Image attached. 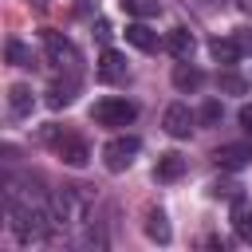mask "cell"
I'll return each mask as SVG.
<instances>
[{
	"mask_svg": "<svg viewBox=\"0 0 252 252\" xmlns=\"http://www.w3.org/2000/svg\"><path fill=\"white\" fill-rule=\"evenodd\" d=\"M138 150H142V138L122 134V138H110V142L102 146V161H106V169H110V173H122V169H130V165H134Z\"/></svg>",
	"mask_w": 252,
	"mask_h": 252,
	"instance_id": "6da1fadb",
	"label": "cell"
},
{
	"mask_svg": "<svg viewBox=\"0 0 252 252\" xmlns=\"http://www.w3.org/2000/svg\"><path fill=\"white\" fill-rule=\"evenodd\" d=\"M91 118H94L98 126H130V122L138 118V106L126 102V98H98V102L91 106Z\"/></svg>",
	"mask_w": 252,
	"mask_h": 252,
	"instance_id": "7a4b0ae2",
	"label": "cell"
},
{
	"mask_svg": "<svg viewBox=\"0 0 252 252\" xmlns=\"http://www.w3.org/2000/svg\"><path fill=\"white\" fill-rule=\"evenodd\" d=\"M55 154H59L67 165H75V169H83V165L91 161V146H87V138H79V134H59V138H55Z\"/></svg>",
	"mask_w": 252,
	"mask_h": 252,
	"instance_id": "3957f363",
	"label": "cell"
},
{
	"mask_svg": "<svg viewBox=\"0 0 252 252\" xmlns=\"http://www.w3.org/2000/svg\"><path fill=\"white\" fill-rule=\"evenodd\" d=\"M43 47H47V59L55 63V67H67V71H75V63H79V51L59 35V32H43Z\"/></svg>",
	"mask_w": 252,
	"mask_h": 252,
	"instance_id": "277c9868",
	"label": "cell"
},
{
	"mask_svg": "<svg viewBox=\"0 0 252 252\" xmlns=\"http://www.w3.org/2000/svg\"><path fill=\"white\" fill-rule=\"evenodd\" d=\"M193 122H197V114H193L185 102H173V106H165V118H161V126H165V134H169V138H189Z\"/></svg>",
	"mask_w": 252,
	"mask_h": 252,
	"instance_id": "5b68a950",
	"label": "cell"
},
{
	"mask_svg": "<svg viewBox=\"0 0 252 252\" xmlns=\"http://www.w3.org/2000/svg\"><path fill=\"white\" fill-rule=\"evenodd\" d=\"M213 161L220 169H244V165H252V146L248 142H224V146H217Z\"/></svg>",
	"mask_w": 252,
	"mask_h": 252,
	"instance_id": "8992f818",
	"label": "cell"
},
{
	"mask_svg": "<svg viewBox=\"0 0 252 252\" xmlns=\"http://www.w3.org/2000/svg\"><path fill=\"white\" fill-rule=\"evenodd\" d=\"M232 232L240 244H252V205L244 193H232Z\"/></svg>",
	"mask_w": 252,
	"mask_h": 252,
	"instance_id": "52a82bcc",
	"label": "cell"
},
{
	"mask_svg": "<svg viewBox=\"0 0 252 252\" xmlns=\"http://www.w3.org/2000/svg\"><path fill=\"white\" fill-rule=\"evenodd\" d=\"M98 79H106V83H122V79H130L126 55H122V51H114V47H106V51H102V59H98Z\"/></svg>",
	"mask_w": 252,
	"mask_h": 252,
	"instance_id": "ba28073f",
	"label": "cell"
},
{
	"mask_svg": "<svg viewBox=\"0 0 252 252\" xmlns=\"http://www.w3.org/2000/svg\"><path fill=\"white\" fill-rule=\"evenodd\" d=\"M75 91H79V79H75V75H67V79H55V83L47 87V106H51V110H63V106H71V102H75Z\"/></svg>",
	"mask_w": 252,
	"mask_h": 252,
	"instance_id": "9c48e42d",
	"label": "cell"
},
{
	"mask_svg": "<svg viewBox=\"0 0 252 252\" xmlns=\"http://www.w3.org/2000/svg\"><path fill=\"white\" fill-rule=\"evenodd\" d=\"M126 43H134L138 51H158V32H150L142 20L138 24H126Z\"/></svg>",
	"mask_w": 252,
	"mask_h": 252,
	"instance_id": "30bf717a",
	"label": "cell"
},
{
	"mask_svg": "<svg viewBox=\"0 0 252 252\" xmlns=\"http://www.w3.org/2000/svg\"><path fill=\"white\" fill-rule=\"evenodd\" d=\"M165 47H169V55H173V59H189V55H193V47H197V39H193V32L173 28V32H169V39H165Z\"/></svg>",
	"mask_w": 252,
	"mask_h": 252,
	"instance_id": "8fae6325",
	"label": "cell"
},
{
	"mask_svg": "<svg viewBox=\"0 0 252 252\" xmlns=\"http://www.w3.org/2000/svg\"><path fill=\"white\" fill-rule=\"evenodd\" d=\"M32 106H35L32 87H12V91H8V114H12V118H28Z\"/></svg>",
	"mask_w": 252,
	"mask_h": 252,
	"instance_id": "7c38bea8",
	"label": "cell"
},
{
	"mask_svg": "<svg viewBox=\"0 0 252 252\" xmlns=\"http://www.w3.org/2000/svg\"><path fill=\"white\" fill-rule=\"evenodd\" d=\"M181 173H185V158L181 154H161L158 165H154V177L158 181H177Z\"/></svg>",
	"mask_w": 252,
	"mask_h": 252,
	"instance_id": "4fadbf2b",
	"label": "cell"
},
{
	"mask_svg": "<svg viewBox=\"0 0 252 252\" xmlns=\"http://www.w3.org/2000/svg\"><path fill=\"white\" fill-rule=\"evenodd\" d=\"M201 79H205V75H201L197 67H189V59H177V67H173V87H177V91H197Z\"/></svg>",
	"mask_w": 252,
	"mask_h": 252,
	"instance_id": "5bb4252c",
	"label": "cell"
},
{
	"mask_svg": "<svg viewBox=\"0 0 252 252\" xmlns=\"http://www.w3.org/2000/svg\"><path fill=\"white\" fill-rule=\"evenodd\" d=\"M209 51H213V59H217V63H236L244 47H240V39H220V35H217V39L209 43Z\"/></svg>",
	"mask_w": 252,
	"mask_h": 252,
	"instance_id": "9a60e30c",
	"label": "cell"
},
{
	"mask_svg": "<svg viewBox=\"0 0 252 252\" xmlns=\"http://www.w3.org/2000/svg\"><path fill=\"white\" fill-rule=\"evenodd\" d=\"M146 236H150V240H158V244H169V236H173V232H169V220H165V213H161V209H154V213L146 217Z\"/></svg>",
	"mask_w": 252,
	"mask_h": 252,
	"instance_id": "2e32d148",
	"label": "cell"
},
{
	"mask_svg": "<svg viewBox=\"0 0 252 252\" xmlns=\"http://www.w3.org/2000/svg\"><path fill=\"white\" fill-rule=\"evenodd\" d=\"M122 8H126L130 16H138V20H150V16H158V12H161V4H158V0H122Z\"/></svg>",
	"mask_w": 252,
	"mask_h": 252,
	"instance_id": "e0dca14e",
	"label": "cell"
},
{
	"mask_svg": "<svg viewBox=\"0 0 252 252\" xmlns=\"http://www.w3.org/2000/svg\"><path fill=\"white\" fill-rule=\"evenodd\" d=\"M4 55H8V63H12V67H32V51H28L20 39H8Z\"/></svg>",
	"mask_w": 252,
	"mask_h": 252,
	"instance_id": "ac0fdd59",
	"label": "cell"
},
{
	"mask_svg": "<svg viewBox=\"0 0 252 252\" xmlns=\"http://www.w3.org/2000/svg\"><path fill=\"white\" fill-rule=\"evenodd\" d=\"M217 87L228 91V94H244V91H248V83H244L240 75H232V71H220V75H217Z\"/></svg>",
	"mask_w": 252,
	"mask_h": 252,
	"instance_id": "d6986e66",
	"label": "cell"
},
{
	"mask_svg": "<svg viewBox=\"0 0 252 252\" xmlns=\"http://www.w3.org/2000/svg\"><path fill=\"white\" fill-rule=\"evenodd\" d=\"M197 118H201L205 126H213V122H220V102H217V98H209V102L201 106V114H197Z\"/></svg>",
	"mask_w": 252,
	"mask_h": 252,
	"instance_id": "ffe728a7",
	"label": "cell"
},
{
	"mask_svg": "<svg viewBox=\"0 0 252 252\" xmlns=\"http://www.w3.org/2000/svg\"><path fill=\"white\" fill-rule=\"evenodd\" d=\"M240 126H244V134H252V102L240 106Z\"/></svg>",
	"mask_w": 252,
	"mask_h": 252,
	"instance_id": "44dd1931",
	"label": "cell"
},
{
	"mask_svg": "<svg viewBox=\"0 0 252 252\" xmlns=\"http://www.w3.org/2000/svg\"><path fill=\"white\" fill-rule=\"evenodd\" d=\"M94 35H98V39H110V24L98 20V24H94Z\"/></svg>",
	"mask_w": 252,
	"mask_h": 252,
	"instance_id": "7402d4cb",
	"label": "cell"
},
{
	"mask_svg": "<svg viewBox=\"0 0 252 252\" xmlns=\"http://www.w3.org/2000/svg\"><path fill=\"white\" fill-rule=\"evenodd\" d=\"M236 39H240V47H244V51H252V32H240Z\"/></svg>",
	"mask_w": 252,
	"mask_h": 252,
	"instance_id": "603a6c76",
	"label": "cell"
},
{
	"mask_svg": "<svg viewBox=\"0 0 252 252\" xmlns=\"http://www.w3.org/2000/svg\"><path fill=\"white\" fill-rule=\"evenodd\" d=\"M236 4H240V8H244V12H252V0H236Z\"/></svg>",
	"mask_w": 252,
	"mask_h": 252,
	"instance_id": "cb8c5ba5",
	"label": "cell"
}]
</instances>
